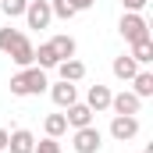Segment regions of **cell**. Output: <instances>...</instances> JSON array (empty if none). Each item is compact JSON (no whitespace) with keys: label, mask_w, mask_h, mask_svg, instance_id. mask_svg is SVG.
I'll return each mask as SVG.
<instances>
[{"label":"cell","mask_w":153,"mask_h":153,"mask_svg":"<svg viewBox=\"0 0 153 153\" xmlns=\"http://www.w3.org/2000/svg\"><path fill=\"white\" fill-rule=\"evenodd\" d=\"M25 7H29V0H0V11L7 14V22H11V18H22Z\"/></svg>","instance_id":"obj_20"},{"label":"cell","mask_w":153,"mask_h":153,"mask_svg":"<svg viewBox=\"0 0 153 153\" xmlns=\"http://www.w3.org/2000/svg\"><path fill=\"white\" fill-rule=\"evenodd\" d=\"M68 4H71V7H75V11H89V7H93V4H96V0H68Z\"/></svg>","instance_id":"obj_24"},{"label":"cell","mask_w":153,"mask_h":153,"mask_svg":"<svg viewBox=\"0 0 153 153\" xmlns=\"http://www.w3.org/2000/svg\"><path fill=\"white\" fill-rule=\"evenodd\" d=\"M146 4H150V0H121V7H125V11H143Z\"/></svg>","instance_id":"obj_23"},{"label":"cell","mask_w":153,"mask_h":153,"mask_svg":"<svg viewBox=\"0 0 153 153\" xmlns=\"http://www.w3.org/2000/svg\"><path fill=\"white\" fill-rule=\"evenodd\" d=\"M139 107H143V100L132 93V89H121L111 96V111L114 114H139Z\"/></svg>","instance_id":"obj_7"},{"label":"cell","mask_w":153,"mask_h":153,"mask_svg":"<svg viewBox=\"0 0 153 153\" xmlns=\"http://www.w3.org/2000/svg\"><path fill=\"white\" fill-rule=\"evenodd\" d=\"M0 153H7V128H0Z\"/></svg>","instance_id":"obj_25"},{"label":"cell","mask_w":153,"mask_h":153,"mask_svg":"<svg viewBox=\"0 0 153 153\" xmlns=\"http://www.w3.org/2000/svg\"><path fill=\"white\" fill-rule=\"evenodd\" d=\"M117 32L125 43H139V39L150 36V22L143 18V11H125L121 22H117Z\"/></svg>","instance_id":"obj_2"},{"label":"cell","mask_w":153,"mask_h":153,"mask_svg":"<svg viewBox=\"0 0 153 153\" xmlns=\"http://www.w3.org/2000/svg\"><path fill=\"white\" fill-rule=\"evenodd\" d=\"M22 39H25V32H22V29H11V25H7V29H0V53H11Z\"/></svg>","instance_id":"obj_19"},{"label":"cell","mask_w":153,"mask_h":153,"mask_svg":"<svg viewBox=\"0 0 153 153\" xmlns=\"http://www.w3.org/2000/svg\"><path fill=\"white\" fill-rule=\"evenodd\" d=\"M36 150V135L29 128H14L7 132V153H32Z\"/></svg>","instance_id":"obj_8"},{"label":"cell","mask_w":153,"mask_h":153,"mask_svg":"<svg viewBox=\"0 0 153 153\" xmlns=\"http://www.w3.org/2000/svg\"><path fill=\"white\" fill-rule=\"evenodd\" d=\"M132 93H135L139 100H146V96H153V71H146V68H139V71L132 75Z\"/></svg>","instance_id":"obj_13"},{"label":"cell","mask_w":153,"mask_h":153,"mask_svg":"<svg viewBox=\"0 0 153 153\" xmlns=\"http://www.w3.org/2000/svg\"><path fill=\"white\" fill-rule=\"evenodd\" d=\"M50 11H53V18H64V22L78 14V11L71 7V4H68V0H50Z\"/></svg>","instance_id":"obj_21"},{"label":"cell","mask_w":153,"mask_h":153,"mask_svg":"<svg viewBox=\"0 0 153 153\" xmlns=\"http://www.w3.org/2000/svg\"><path fill=\"white\" fill-rule=\"evenodd\" d=\"M43 132H46L50 139H61V135L68 132V121H64V114H46V121H43Z\"/></svg>","instance_id":"obj_18"},{"label":"cell","mask_w":153,"mask_h":153,"mask_svg":"<svg viewBox=\"0 0 153 153\" xmlns=\"http://www.w3.org/2000/svg\"><path fill=\"white\" fill-rule=\"evenodd\" d=\"M46 85H50V78L43 68H18V75L11 78V93L14 96H39V93H46Z\"/></svg>","instance_id":"obj_1"},{"label":"cell","mask_w":153,"mask_h":153,"mask_svg":"<svg viewBox=\"0 0 153 153\" xmlns=\"http://www.w3.org/2000/svg\"><path fill=\"white\" fill-rule=\"evenodd\" d=\"M22 18L29 22V29H46V25L53 22L50 0H29V7H25V14H22Z\"/></svg>","instance_id":"obj_4"},{"label":"cell","mask_w":153,"mask_h":153,"mask_svg":"<svg viewBox=\"0 0 153 153\" xmlns=\"http://www.w3.org/2000/svg\"><path fill=\"white\" fill-rule=\"evenodd\" d=\"M111 96H114V93H111L107 85H100V82H96V85H89V93H85V107H89L93 114L111 111Z\"/></svg>","instance_id":"obj_9"},{"label":"cell","mask_w":153,"mask_h":153,"mask_svg":"<svg viewBox=\"0 0 153 153\" xmlns=\"http://www.w3.org/2000/svg\"><path fill=\"white\" fill-rule=\"evenodd\" d=\"M100 146H103V132L96 125L75 128V135H71V150L75 153H100Z\"/></svg>","instance_id":"obj_3"},{"label":"cell","mask_w":153,"mask_h":153,"mask_svg":"<svg viewBox=\"0 0 153 153\" xmlns=\"http://www.w3.org/2000/svg\"><path fill=\"white\" fill-rule=\"evenodd\" d=\"M7 57H11L18 68H32V64H36V46H32V39L25 36L18 46H14V50H11V53H7Z\"/></svg>","instance_id":"obj_10"},{"label":"cell","mask_w":153,"mask_h":153,"mask_svg":"<svg viewBox=\"0 0 153 153\" xmlns=\"http://www.w3.org/2000/svg\"><path fill=\"white\" fill-rule=\"evenodd\" d=\"M50 89V100L64 111V107H71V103H78V89H75V82H50L46 85Z\"/></svg>","instance_id":"obj_6"},{"label":"cell","mask_w":153,"mask_h":153,"mask_svg":"<svg viewBox=\"0 0 153 153\" xmlns=\"http://www.w3.org/2000/svg\"><path fill=\"white\" fill-rule=\"evenodd\" d=\"M57 64H61L57 50H53L50 43H39V46H36V68H43V71H50V68H57Z\"/></svg>","instance_id":"obj_16"},{"label":"cell","mask_w":153,"mask_h":153,"mask_svg":"<svg viewBox=\"0 0 153 153\" xmlns=\"http://www.w3.org/2000/svg\"><path fill=\"white\" fill-rule=\"evenodd\" d=\"M50 46L57 50V57H61V61H68V57H75V50H78V43H75L71 36H64V32L50 39Z\"/></svg>","instance_id":"obj_17"},{"label":"cell","mask_w":153,"mask_h":153,"mask_svg":"<svg viewBox=\"0 0 153 153\" xmlns=\"http://www.w3.org/2000/svg\"><path fill=\"white\" fill-rule=\"evenodd\" d=\"M57 75H61V82H82L85 78V64L75 61V57H68V61L57 64Z\"/></svg>","instance_id":"obj_12"},{"label":"cell","mask_w":153,"mask_h":153,"mask_svg":"<svg viewBox=\"0 0 153 153\" xmlns=\"http://www.w3.org/2000/svg\"><path fill=\"white\" fill-rule=\"evenodd\" d=\"M139 68H146V64H153V39H139V43H132V53H128Z\"/></svg>","instance_id":"obj_14"},{"label":"cell","mask_w":153,"mask_h":153,"mask_svg":"<svg viewBox=\"0 0 153 153\" xmlns=\"http://www.w3.org/2000/svg\"><path fill=\"white\" fill-rule=\"evenodd\" d=\"M32 153H61V143L46 135V139H39V143H36V150H32Z\"/></svg>","instance_id":"obj_22"},{"label":"cell","mask_w":153,"mask_h":153,"mask_svg":"<svg viewBox=\"0 0 153 153\" xmlns=\"http://www.w3.org/2000/svg\"><path fill=\"white\" fill-rule=\"evenodd\" d=\"M111 135H114L117 143H132V139L139 135V117H135V114H114Z\"/></svg>","instance_id":"obj_5"},{"label":"cell","mask_w":153,"mask_h":153,"mask_svg":"<svg viewBox=\"0 0 153 153\" xmlns=\"http://www.w3.org/2000/svg\"><path fill=\"white\" fill-rule=\"evenodd\" d=\"M143 153H153V143H150V146H146V150H143Z\"/></svg>","instance_id":"obj_26"},{"label":"cell","mask_w":153,"mask_h":153,"mask_svg":"<svg viewBox=\"0 0 153 153\" xmlns=\"http://www.w3.org/2000/svg\"><path fill=\"white\" fill-rule=\"evenodd\" d=\"M111 71H114V78H121V82H132V75L139 71V64H135V61H132L128 53H121V57H114Z\"/></svg>","instance_id":"obj_15"},{"label":"cell","mask_w":153,"mask_h":153,"mask_svg":"<svg viewBox=\"0 0 153 153\" xmlns=\"http://www.w3.org/2000/svg\"><path fill=\"white\" fill-rule=\"evenodd\" d=\"M64 121H68V128H85V125H93V111L85 103H71V107H64Z\"/></svg>","instance_id":"obj_11"}]
</instances>
